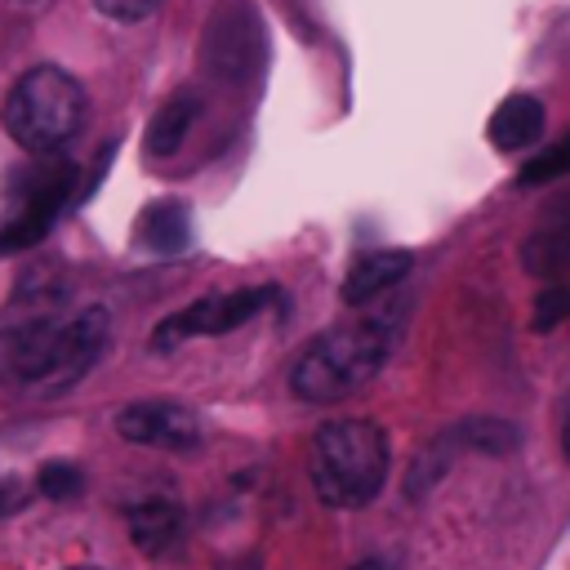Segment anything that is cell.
Returning <instances> with one entry per match:
<instances>
[{"mask_svg": "<svg viewBox=\"0 0 570 570\" xmlns=\"http://www.w3.org/2000/svg\"><path fill=\"white\" fill-rule=\"evenodd\" d=\"M392 347H396V325L387 316L334 325L298 352V361L289 370V387H294V396H303L312 405L343 401V396L361 392L387 365Z\"/></svg>", "mask_w": 570, "mask_h": 570, "instance_id": "6da1fadb", "label": "cell"}, {"mask_svg": "<svg viewBox=\"0 0 570 570\" xmlns=\"http://www.w3.org/2000/svg\"><path fill=\"white\" fill-rule=\"evenodd\" d=\"M387 432L374 419H334L321 423L307 445V476L321 503L365 508L387 481Z\"/></svg>", "mask_w": 570, "mask_h": 570, "instance_id": "7a4b0ae2", "label": "cell"}, {"mask_svg": "<svg viewBox=\"0 0 570 570\" xmlns=\"http://www.w3.org/2000/svg\"><path fill=\"white\" fill-rule=\"evenodd\" d=\"M85 116H89V98H85V85L53 67V62H40L31 71H22L0 107V120L9 129V138L31 151V156H53L62 151L80 129H85Z\"/></svg>", "mask_w": 570, "mask_h": 570, "instance_id": "3957f363", "label": "cell"}, {"mask_svg": "<svg viewBox=\"0 0 570 570\" xmlns=\"http://www.w3.org/2000/svg\"><path fill=\"white\" fill-rule=\"evenodd\" d=\"M107 338H111V316H107V307H85L76 321H67V325L53 330L45 370H40V379H36L31 387H36L40 396H58V392L76 387V383L98 365V356L107 352Z\"/></svg>", "mask_w": 570, "mask_h": 570, "instance_id": "277c9868", "label": "cell"}, {"mask_svg": "<svg viewBox=\"0 0 570 570\" xmlns=\"http://www.w3.org/2000/svg\"><path fill=\"white\" fill-rule=\"evenodd\" d=\"M272 298V285H254V289H232V294H209V298H196L187 303L183 312L165 316L151 334V347L156 352H169L187 338H209V334H232L240 330L245 321H254L263 312V303Z\"/></svg>", "mask_w": 570, "mask_h": 570, "instance_id": "5b68a950", "label": "cell"}, {"mask_svg": "<svg viewBox=\"0 0 570 570\" xmlns=\"http://www.w3.org/2000/svg\"><path fill=\"white\" fill-rule=\"evenodd\" d=\"M71 183H76V169H71V165H53L49 174H40V178L27 187L18 214H9V223L0 227V254H18V249L40 245L45 232H49V227L58 223V214L67 209Z\"/></svg>", "mask_w": 570, "mask_h": 570, "instance_id": "8992f818", "label": "cell"}, {"mask_svg": "<svg viewBox=\"0 0 570 570\" xmlns=\"http://www.w3.org/2000/svg\"><path fill=\"white\" fill-rule=\"evenodd\" d=\"M116 432L134 445L151 450H196L200 445V414L178 401H134L116 414Z\"/></svg>", "mask_w": 570, "mask_h": 570, "instance_id": "52a82bcc", "label": "cell"}, {"mask_svg": "<svg viewBox=\"0 0 570 570\" xmlns=\"http://www.w3.org/2000/svg\"><path fill=\"white\" fill-rule=\"evenodd\" d=\"M53 321H27V325H9L0 330V383H22L31 387L45 370L49 343H53Z\"/></svg>", "mask_w": 570, "mask_h": 570, "instance_id": "ba28073f", "label": "cell"}, {"mask_svg": "<svg viewBox=\"0 0 570 570\" xmlns=\"http://www.w3.org/2000/svg\"><path fill=\"white\" fill-rule=\"evenodd\" d=\"M410 267H414L410 249H370V254H361L343 276V303L347 307H370L379 294L401 285Z\"/></svg>", "mask_w": 570, "mask_h": 570, "instance_id": "9c48e42d", "label": "cell"}, {"mask_svg": "<svg viewBox=\"0 0 570 570\" xmlns=\"http://www.w3.org/2000/svg\"><path fill=\"white\" fill-rule=\"evenodd\" d=\"M125 521H129L134 548L147 557H165L183 539V508L174 499H142L125 512Z\"/></svg>", "mask_w": 570, "mask_h": 570, "instance_id": "30bf717a", "label": "cell"}, {"mask_svg": "<svg viewBox=\"0 0 570 570\" xmlns=\"http://www.w3.org/2000/svg\"><path fill=\"white\" fill-rule=\"evenodd\" d=\"M485 134H490V142H494L499 151H521V147H530V142L543 134V102H539L534 94H512V98H503V102L494 107Z\"/></svg>", "mask_w": 570, "mask_h": 570, "instance_id": "8fae6325", "label": "cell"}, {"mask_svg": "<svg viewBox=\"0 0 570 570\" xmlns=\"http://www.w3.org/2000/svg\"><path fill=\"white\" fill-rule=\"evenodd\" d=\"M187 236H191V227H187V205H178V200H156V205H147L142 218H138V240H142L147 249H156V254H178V249L187 245Z\"/></svg>", "mask_w": 570, "mask_h": 570, "instance_id": "7c38bea8", "label": "cell"}, {"mask_svg": "<svg viewBox=\"0 0 570 570\" xmlns=\"http://www.w3.org/2000/svg\"><path fill=\"white\" fill-rule=\"evenodd\" d=\"M196 111H200V98H196V94H174V98L151 116V125H147V151H151V156H174V151L183 147V138H187Z\"/></svg>", "mask_w": 570, "mask_h": 570, "instance_id": "4fadbf2b", "label": "cell"}, {"mask_svg": "<svg viewBox=\"0 0 570 570\" xmlns=\"http://www.w3.org/2000/svg\"><path fill=\"white\" fill-rule=\"evenodd\" d=\"M454 441L481 450V454H508L517 445V428L512 423H499V419H468L454 428Z\"/></svg>", "mask_w": 570, "mask_h": 570, "instance_id": "5bb4252c", "label": "cell"}, {"mask_svg": "<svg viewBox=\"0 0 570 570\" xmlns=\"http://www.w3.org/2000/svg\"><path fill=\"white\" fill-rule=\"evenodd\" d=\"M525 267L543 281H557L566 267V236L561 232H539L534 240H525Z\"/></svg>", "mask_w": 570, "mask_h": 570, "instance_id": "9a60e30c", "label": "cell"}, {"mask_svg": "<svg viewBox=\"0 0 570 570\" xmlns=\"http://www.w3.org/2000/svg\"><path fill=\"white\" fill-rule=\"evenodd\" d=\"M36 490H40L45 499H76V494L85 490V472H80L76 463H67V459H49V463L36 472Z\"/></svg>", "mask_w": 570, "mask_h": 570, "instance_id": "2e32d148", "label": "cell"}, {"mask_svg": "<svg viewBox=\"0 0 570 570\" xmlns=\"http://www.w3.org/2000/svg\"><path fill=\"white\" fill-rule=\"evenodd\" d=\"M566 312H570V298H566V289L557 285V281H548L539 294H534V330L539 334H548V330H557L561 321H566Z\"/></svg>", "mask_w": 570, "mask_h": 570, "instance_id": "e0dca14e", "label": "cell"}, {"mask_svg": "<svg viewBox=\"0 0 570 570\" xmlns=\"http://www.w3.org/2000/svg\"><path fill=\"white\" fill-rule=\"evenodd\" d=\"M566 169H570V151H566V147H552V151H543L539 160H530V165L521 169V183H525V187L552 183V178H561Z\"/></svg>", "mask_w": 570, "mask_h": 570, "instance_id": "ac0fdd59", "label": "cell"}, {"mask_svg": "<svg viewBox=\"0 0 570 570\" xmlns=\"http://www.w3.org/2000/svg\"><path fill=\"white\" fill-rule=\"evenodd\" d=\"M94 4H98V13H107L116 22H142L160 9V0H94Z\"/></svg>", "mask_w": 570, "mask_h": 570, "instance_id": "d6986e66", "label": "cell"}, {"mask_svg": "<svg viewBox=\"0 0 570 570\" xmlns=\"http://www.w3.org/2000/svg\"><path fill=\"white\" fill-rule=\"evenodd\" d=\"M27 499H31V490L18 476H0V517H13Z\"/></svg>", "mask_w": 570, "mask_h": 570, "instance_id": "ffe728a7", "label": "cell"}, {"mask_svg": "<svg viewBox=\"0 0 570 570\" xmlns=\"http://www.w3.org/2000/svg\"><path fill=\"white\" fill-rule=\"evenodd\" d=\"M352 570H383V566H379V561H356Z\"/></svg>", "mask_w": 570, "mask_h": 570, "instance_id": "44dd1931", "label": "cell"}, {"mask_svg": "<svg viewBox=\"0 0 570 570\" xmlns=\"http://www.w3.org/2000/svg\"><path fill=\"white\" fill-rule=\"evenodd\" d=\"M71 570H102V566H71Z\"/></svg>", "mask_w": 570, "mask_h": 570, "instance_id": "7402d4cb", "label": "cell"}]
</instances>
